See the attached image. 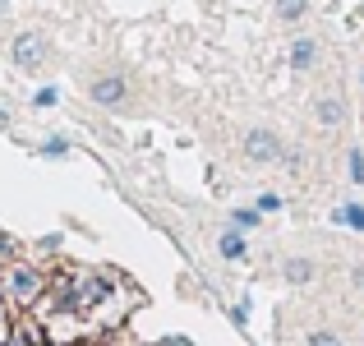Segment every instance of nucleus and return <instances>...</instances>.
<instances>
[{
	"mask_svg": "<svg viewBox=\"0 0 364 346\" xmlns=\"http://www.w3.org/2000/svg\"><path fill=\"white\" fill-rule=\"evenodd\" d=\"M9 56H14L18 70H37V65L46 61V46H42V37H37V33H18L14 46H9Z\"/></svg>",
	"mask_w": 364,
	"mask_h": 346,
	"instance_id": "7ed1b4c3",
	"label": "nucleus"
},
{
	"mask_svg": "<svg viewBox=\"0 0 364 346\" xmlns=\"http://www.w3.org/2000/svg\"><path fill=\"white\" fill-rule=\"evenodd\" d=\"M309 277H314V263H309V258H291V263H286V282L304 286Z\"/></svg>",
	"mask_w": 364,
	"mask_h": 346,
	"instance_id": "1a4fd4ad",
	"label": "nucleus"
},
{
	"mask_svg": "<svg viewBox=\"0 0 364 346\" xmlns=\"http://www.w3.org/2000/svg\"><path fill=\"white\" fill-rule=\"evenodd\" d=\"M314 56H318V46H314L309 37H300V42L291 46V65H295V70H309V65H314Z\"/></svg>",
	"mask_w": 364,
	"mask_h": 346,
	"instance_id": "423d86ee",
	"label": "nucleus"
},
{
	"mask_svg": "<svg viewBox=\"0 0 364 346\" xmlns=\"http://www.w3.org/2000/svg\"><path fill=\"white\" fill-rule=\"evenodd\" d=\"M277 208H282V199H277V194H263V199H258V213H277Z\"/></svg>",
	"mask_w": 364,
	"mask_h": 346,
	"instance_id": "2eb2a0df",
	"label": "nucleus"
},
{
	"mask_svg": "<svg viewBox=\"0 0 364 346\" xmlns=\"http://www.w3.org/2000/svg\"><path fill=\"white\" fill-rule=\"evenodd\" d=\"M42 152H46V157H60V152H65V139H51V143H42Z\"/></svg>",
	"mask_w": 364,
	"mask_h": 346,
	"instance_id": "dca6fc26",
	"label": "nucleus"
},
{
	"mask_svg": "<svg viewBox=\"0 0 364 346\" xmlns=\"http://www.w3.org/2000/svg\"><path fill=\"white\" fill-rule=\"evenodd\" d=\"M245 152H249L254 162H282V157H286L282 139H277L272 130H249V134H245Z\"/></svg>",
	"mask_w": 364,
	"mask_h": 346,
	"instance_id": "f03ea898",
	"label": "nucleus"
},
{
	"mask_svg": "<svg viewBox=\"0 0 364 346\" xmlns=\"http://www.w3.org/2000/svg\"><path fill=\"white\" fill-rule=\"evenodd\" d=\"M314 115H318V125H323V130H337V125L346 120V102H341L337 93H323V98L314 102Z\"/></svg>",
	"mask_w": 364,
	"mask_h": 346,
	"instance_id": "39448f33",
	"label": "nucleus"
},
{
	"mask_svg": "<svg viewBox=\"0 0 364 346\" xmlns=\"http://www.w3.org/2000/svg\"><path fill=\"white\" fill-rule=\"evenodd\" d=\"M55 102H60V93H55V88H42L33 98V107H55Z\"/></svg>",
	"mask_w": 364,
	"mask_h": 346,
	"instance_id": "ddd939ff",
	"label": "nucleus"
},
{
	"mask_svg": "<svg viewBox=\"0 0 364 346\" xmlns=\"http://www.w3.org/2000/svg\"><path fill=\"white\" fill-rule=\"evenodd\" d=\"M235 226H258V208H240V213H235Z\"/></svg>",
	"mask_w": 364,
	"mask_h": 346,
	"instance_id": "4468645a",
	"label": "nucleus"
},
{
	"mask_svg": "<svg viewBox=\"0 0 364 346\" xmlns=\"http://www.w3.org/2000/svg\"><path fill=\"white\" fill-rule=\"evenodd\" d=\"M171 346H189V342H180V337H176V342H171Z\"/></svg>",
	"mask_w": 364,
	"mask_h": 346,
	"instance_id": "6ab92c4d",
	"label": "nucleus"
},
{
	"mask_svg": "<svg viewBox=\"0 0 364 346\" xmlns=\"http://www.w3.org/2000/svg\"><path fill=\"white\" fill-rule=\"evenodd\" d=\"M5 291H9V300H14L18 310H28V305H33L37 295L46 291V277L37 273L33 263H9V273H5Z\"/></svg>",
	"mask_w": 364,
	"mask_h": 346,
	"instance_id": "f257e3e1",
	"label": "nucleus"
},
{
	"mask_svg": "<svg viewBox=\"0 0 364 346\" xmlns=\"http://www.w3.org/2000/svg\"><path fill=\"white\" fill-rule=\"evenodd\" d=\"M277 14H282L286 23H300L304 19V0H277Z\"/></svg>",
	"mask_w": 364,
	"mask_h": 346,
	"instance_id": "9d476101",
	"label": "nucleus"
},
{
	"mask_svg": "<svg viewBox=\"0 0 364 346\" xmlns=\"http://www.w3.org/2000/svg\"><path fill=\"white\" fill-rule=\"evenodd\" d=\"M309 346H346L337 332H309Z\"/></svg>",
	"mask_w": 364,
	"mask_h": 346,
	"instance_id": "9b49d317",
	"label": "nucleus"
},
{
	"mask_svg": "<svg viewBox=\"0 0 364 346\" xmlns=\"http://www.w3.org/2000/svg\"><path fill=\"white\" fill-rule=\"evenodd\" d=\"M9 254V240H0V258H5Z\"/></svg>",
	"mask_w": 364,
	"mask_h": 346,
	"instance_id": "f3484780",
	"label": "nucleus"
},
{
	"mask_svg": "<svg viewBox=\"0 0 364 346\" xmlns=\"http://www.w3.org/2000/svg\"><path fill=\"white\" fill-rule=\"evenodd\" d=\"M355 282H360V286H364V268H355Z\"/></svg>",
	"mask_w": 364,
	"mask_h": 346,
	"instance_id": "a211bd4d",
	"label": "nucleus"
},
{
	"mask_svg": "<svg viewBox=\"0 0 364 346\" xmlns=\"http://www.w3.org/2000/svg\"><path fill=\"white\" fill-rule=\"evenodd\" d=\"M222 258H245V236L240 231H222Z\"/></svg>",
	"mask_w": 364,
	"mask_h": 346,
	"instance_id": "6e6552de",
	"label": "nucleus"
},
{
	"mask_svg": "<svg viewBox=\"0 0 364 346\" xmlns=\"http://www.w3.org/2000/svg\"><path fill=\"white\" fill-rule=\"evenodd\" d=\"M332 222H346L350 231H364V208H360V204H346V208H332Z\"/></svg>",
	"mask_w": 364,
	"mask_h": 346,
	"instance_id": "0eeeda50",
	"label": "nucleus"
},
{
	"mask_svg": "<svg viewBox=\"0 0 364 346\" xmlns=\"http://www.w3.org/2000/svg\"><path fill=\"white\" fill-rule=\"evenodd\" d=\"M350 180L364 185V152H350Z\"/></svg>",
	"mask_w": 364,
	"mask_h": 346,
	"instance_id": "f8f14e48",
	"label": "nucleus"
},
{
	"mask_svg": "<svg viewBox=\"0 0 364 346\" xmlns=\"http://www.w3.org/2000/svg\"><path fill=\"white\" fill-rule=\"evenodd\" d=\"M88 98L97 102V107H120V102L129 98V83H124L120 74H102V79H92Z\"/></svg>",
	"mask_w": 364,
	"mask_h": 346,
	"instance_id": "20e7f679",
	"label": "nucleus"
}]
</instances>
